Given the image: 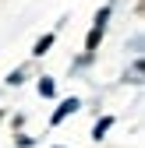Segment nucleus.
<instances>
[{
  "mask_svg": "<svg viewBox=\"0 0 145 148\" xmlns=\"http://www.w3.org/2000/svg\"><path fill=\"white\" fill-rule=\"evenodd\" d=\"M75 109H78V99H71V102H64L60 109H57V113H53V123H60L67 113H75Z\"/></svg>",
  "mask_w": 145,
  "mask_h": 148,
  "instance_id": "obj_1",
  "label": "nucleus"
},
{
  "mask_svg": "<svg viewBox=\"0 0 145 148\" xmlns=\"http://www.w3.org/2000/svg\"><path fill=\"white\" fill-rule=\"evenodd\" d=\"M99 39H103V28L96 25L92 32H88V39H85V46H88V49H96V46H99Z\"/></svg>",
  "mask_w": 145,
  "mask_h": 148,
  "instance_id": "obj_2",
  "label": "nucleus"
},
{
  "mask_svg": "<svg viewBox=\"0 0 145 148\" xmlns=\"http://www.w3.org/2000/svg\"><path fill=\"white\" fill-rule=\"evenodd\" d=\"M110 123H113V116H103V120L96 123V131H92V134H96V141H99V138L106 134V127H110Z\"/></svg>",
  "mask_w": 145,
  "mask_h": 148,
  "instance_id": "obj_3",
  "label": "nucleus"
},
{
  "mask_svg": "<svg viewBox=\"0 0 145 148\" xmlns=\"http://www.w3.org/2000/svg\"><path fill=\"white\" fill-rule=\"evenodd\" d=\"M50 46H53V35H43V39H39V42H35V53H46Z\"/></svg>",
  "mask_w": 145,
  "mask_h": 148,
  "instance_id": "obj_4",
  "label": "nucleus"
},
{
  "mask_svg": "<svg viewBox=\"0 0 145 148\" xmlns=\"http://www.w3.org/2000/svg\"><path fill=\"white\" fill-rule=\"evenodd\" d=\"M39 92L43 95H53V81H39Z\"/></svg>",
  "mask_w": 145,
  "mask_h": 148,
  "instance_id": "obj_5",
  "label": "nucleus"
}]
</instances>
